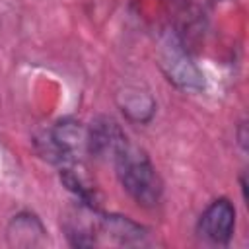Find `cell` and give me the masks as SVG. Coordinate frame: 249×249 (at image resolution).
Returning <instances> with one entry per match:
<instances>
[{
	"label": "cell",
	"mask_w": 249,
	"mask_h": 249,
	"mask_svg": "<svg viewBox=\"0 0 249 249\" xmlns=\"http://www.w3.org/2000/svg\"><path fill=\"white\" fill-rule=\"evenodd\" d=\"M117 179L123 191L142 208H154L161 202L163 196V181L152 163L150 156L128 142L115 158H113Z\"/></svg>",
	"instance_id": "6da1fadb"
},
{
	"label": "cell",
	"mask_w": 249,
	"mask_h": 249,
	"mask_svg": "<svg viewBox=\"0 0 249 249\" xmlns=\"http://www.w3.org/2000/svg\"><path fill=\"white\" fill-rule=\"evenodd\" d=\"M35 148L43 160L58 167L80 163V154H86V126L72 117L58 119L35 138Z\"/></svg>",
	"instance_id": "7a4b0ae2"
},
{
	"label": "cell",
	"mask_w": 249,
	"mask_h": 249,
	"mask_svg": "<svg viewBox=\"0 0 249 249\" xmlns=\"http://www.w3.org/2000/svg\"><path fill=\"white\" fill-rule=\"evenodd\" d=\"M158 60L163 76L177 89H183V91L204 89V74L177 35L167 33L160 41Z\"/></svg>",
	"instance_id": "3957f363"
},
{
	"label": "cell",
	"mask_w": 249,
	"mask_h": 249,
	"mask_svg": "<svg viewBox=\"0 0 249 249\" xmlns=\"http://www.w3.org/2000/svg\"><path fill=\"white\" fill-rule=\"evenodd\" d=\"M235 216L237 212L233 202L226 196H220L212 200L198 216L196 233H200V237L212 245L228 247L235 231Z\"/></svg>",
	"instance_id": "277c9868"
},
{
	"label": "cell",
	"mask_w": 249,
	"mask_h": 249,
	"mask_svg": "<svg viewBox=\"0 0 249 249\" xmlns=\"http://www.w3.org/2000/svg\"><path fill=\"white\" fill-rule=\"evenodd\" d=\"M123 126L107 115L95 117L86 126V154L95 160H111L128 144Z\"/></svg>",
	"instance_id": "5b68a950"
},
{
	"label": "cell",
	"mask_w": 249,
	"mask_h": 249,
	"mask_svg": "<svg viewBox=\"0 0 249 249\" xmlns=\"http://www.w3.org/2000/svg\"><path fill=\"white\" fill-rule=\"evenodd\" d=\"M6 241L10 247H43L47 243V228L41 218L31 210L14 214L6 226Z\"/></svg>",
	"instance_id": "8992f818"
},
{
	"label": "cell",
	"mask_w": 249,
	"mask_h": 249,
	"mask_svg": "<svg viewBox=\"0 0 249 249\" xmlns=\"http://www.w3.org/2000/svg\"><path fill=\"white\" fill-rule=\"evenodd\" d=\"M119 111L124 115L126 121L134 124H148L156 117V99L154 95L138 86H124L115 95Z\"/></svg>",
	"instance_id": "52a82bcc"
},
{
	"label": "cell",
	"mask_w": 249,
	"mask_h": 249,
	"mask_svg": "<svg viewBox=\"0 0 249 249\" xmlns=\"http://www.w3.org/2000/svg\"><path fill=\"white\" fill-rule=\"evenodd\" d=\"M105 235L119 245H140L146 239V228L123 214L99 212L97 218V239Z\"/></svg>",
	"instance_id": "ba28073f"
},
{
	"label": "cell",
	"mask_w": 249,
	"mask_h": 249,
	"mask_svg": "<svg viewBox=\"0 0 249 249\" xmlns=\"http://www.w3.org/2000/svg\"><path fill=\"white\" fill-rule=\"evenodd\" d=\"M235 136H237V144H239L241 150L245 152V150H247V124H245V121L239 123V126H237V130H235Z\"/></svg>",
	"instance_id": "9c48e42d"
}]
</instances>
